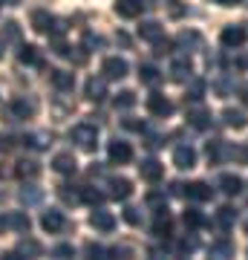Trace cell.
I'll return each instance as SVG.
<instances>
[{
  "mask_svg": "<svg viewBox=\"0 0 248 260\" xmlns=\"http://www.w3.org/2000/svg\"><path fill=\"white\" fill-rule=\"evenodd\" d=\"M179 47L182 49H202V35H199V32H182V35H179Z\"/></svg>",
  "mask_w": 248,
  "mask_h": 260,
  "instance_id": "25",
  "label": "cell"
},
{
  "mask_svg": "<svg viewBox=\"0 0 248 260\" xmlns=\"http://www.w3.org/2000/svg\"><path fill=\"white\" fill-rule=\"evenodd\" d=\"M182 188H185L182 182H173V185H170V194H173V197H182V194H185Z\"/></svg>",
  "mask_w": 248,
  "mask_h": 260,
  "instance_id": "51",
  "label": "cell"
},
{
  "mask_svg": "<svg viewBox=\"0 0 248 260\" xmlns=\"http://www.w3.org/2000/svg\"><path fill=\"white\" fill-rule=\"evenodd\" d=\"M239 3H242V6H248V0H239Z\"/></svg>",
  "mask_w": 248,
  "mask_h": 260,
  "instance_id": "55",
  "label": "cell"
},
{
  "mask_svg": "<svg viewBox=\"0 0 248 260\" xmlns=\"http://www.w3.org/2000/svg\"><path fill=\"white\" fill-rule=\"evenodd\" d=\"M147 205H150V208H165V194H159V191H150V194H147Z\"/></svg>",
  "mask_w": 248,
  "mask_h": 260,
  "instance_id": "38",
  "label": "cell"
},
{
  "mask_svg": "<svg viewBox=\"0 0 248 260\" xmlns=\"http://www.w3.org/2000/svg\"><path fill=\"white\" fill-rule=\"evenodd\" d=\"M12 113H15L18 119H32V116H35V102H29V99H15V102H12Z\"/></svg>",
  "mask_w": 248,
  "mask_h": 260,
  "instance_id": "21",
  "label": "cell"
},
{
  "mask_svg": "<svg viewBox=\"0 0 248 260\" xmlns=\"http://www.w3.org/2000/svg\"><path fill=\"white\" fill-rule=\"evenodd\" d=\"M147 110L153 113V116H159V119H165V116L173 113V102H170L167 95H162V93H153L150 99H147Z\"/></svg>",
  "mask_w": 248,
  "mask_h": 260,
  "instance_id": "3",
  "label": "cell"
},
{
  "mask_svg": "<svg viewBox=\"0 0 248 260\" xmlns=\"http://www.w3.org/2000/svg\"><path fill=\"white\" fill-rule=\"evenodd\" d=\"M145 6L147 3H141V0H116V15L119 18H138Z\"/></svg>",
  "mask_w": 248,
  "mask_h": 260,
  "instance_id": "8",
  "label": "cell"
},
{
  "mask_svg": "<svg viewBox=\"0 0 248 260\" xmlns=\"http://www.w3.org/2000/svg\"><path fill=\"white\" fill-rule=\"evenodd\" d=\"M196 249V237H182L179 240V251H193Z\"/></svg>",
  "mask_w": 248,
  "mask_h": 260,
  "instance_id": "44",
  "label": "cell"
},
{
  "mask_svg": "<svg viewBox=\"0 0 248 260\" xmlns=\"http://www.w3.org/2000/svg\"><path fill=\"white\" fill-rule=\"evenodd\" d=\"M220 191L228 197H237L239 191H242V179L237 177V174H222L220 177Z\"/></svg>",
  "mask_w": 248,
  "mask_h": 260,
  "instance_id": "15",
  "label": "cell"
},
{
  "mask_svg": "<svg viewBox=\"0 0 248 260\" xmlns=\"http://www.w3.org/2000/svg\"><path fill=\"white\" fill-rule=\"evenodd\" d=\"M127 61L124 58H119V55H113V58H104V64H101V73H104V78H110V81H121L124 75H127Z\"/></svg>",
  "mask_w": 248,
  "mask_h": 260,
  "instance_id": "2",
  "label": "cell"
},
{
  "mask_svg": "<svg viewBox=\"0 0 248 260\" xmlns=\"http://www.w3.org/2000/svg\"><path fill=\"white\" fill-rule=\"evenodd\" d=\"M191 73H193V67H191L188 58H176L173 64H170V78H173V81H188Z\"/></svg>",
  "mask_w": 248,
  "mask_h": 260,
  "instance_id": "16",
  "label": "cell"
},
{
  "mask_svg": "<svg viewBox=\"0 0 248 260\" xmlns=\"http://www.w3.org/2000/svg\"><path fill=\"white\" fill-rule=\"evenodd\" d=\"M242 102L248 104V87H245V90H242Z\"/></svg>",
  "mask_w": 248,
  "mask_h": 260,
  "instance_id": "54",
  "label": "cell"
},
{
  "mask_svg": "<svg viewBox=\"0 0 248 260\" xmlns=\"http://www.w3.org/2000/svg\"><path fill=\"white\" fill-rule=\"evenodd\" d=\"M87 254H92V257H104V254H107V249L95 246V243H87Z\"/></svg>",
  "mask_w": 248,
  "mask_h": 260,
  "instance_id": "46",
  "label": "cell"
},
{
  "mask_svg": "<svg viewBox=\"0 0 248 260\" xmlns=\"http://www.w3.org/2000/svg\"><path fill=\"white\" fill-rule=\"evenodd\" d=\"M15 174H18L20 179H35L38 174H41V168H38V162H18V168H15Z\"/></svg>",
  "mask_w": 248,
  "mask_h": 260,
  "instance_id": "28",
  "label": "cell"
},
{
  "mask_svg": "<svg viewBox=\"0 0 248 260\" xmlns=\"http://www.w3.org/2000/svg\"><path fill=\"white\" fill-rule=\"evenodd\" d=\"M188 121H191L193 127H208V124H211V113L208 110H202V107H193L191 113H188Z\"/></svg>",
  "mask_w": 248,
  "mask_h": 260,
  "instance_id": "26",
  "label": "cell"
},
{
  "mask_svg": "<svg viewBox=\"0 0 248 260\" xmlns=\"http://www.w3.org/2000/svg\"><path fill=\"white\" fill-rule=\"evenodd\" d=\"M124 220H127L130 225H138V223H141V214H138V208H124Z\"/></svg>",
  "mask_w": 248,
  "mask_h": 260,
  "instance_id": "40",
  "label": "cell"
},
{
  "mask_svg": "<svg viewBox=\"0 0 248 260\" xmlns=\"http://www.w3.org/2000/svg\"><path fill=\"white\" fill-rule=\"evenodd\" d=\"M237 67H239V70H248V55H242V58H239V61H237Z\"/></svg>",
  "mask_w": 248,
  "mask_h": 260,
  "instance_id": "52",
  "label": "cell"
},
{
  "mask_svg": "<svg viewBox=\"0 0 248 260\" xmlns=\"http://www.w3.org/2000/svg\"><path fill=\"white\" fill-rule=\"evenodd\" d=\"M52 168H55L58 174H75V168H78V162H75L73 153H58L55 159H52Z\"/></svg>",
  "mask_w": 248,
  "mask_h": 260,
  "instance_id": "18",
  "label": "cell"
},
{
  "mask_svg": "<svg viewBox=\"0 0 248 260\" xmlns=\"http://www.w3.org/2000/svg\"><path fill=\"white\" fill-rule=\"evenodd\" d=\"M185 194L191 197V200H199V203H205V200H211V197H214V191H211V185H205V182H191Z\"/></svg>",
  "mask_w": 248,
  "mask_h": 260,
  "instance_id": "22",
  "label": "cell"
},
{
  "mask_svg": "<svg viewBox=\"0 0 248 260\" xmlns=\"http://www.w3.org/2000/svg\"><path fill=\"white\" fill-rule=\"evenodd\" d=\"M107 153H110V162H119V165H124V162H130L133 159V148H130L127 142H110V148H107Z\"/></svg>",
  "mask_w": 248,
  "mask_h": 260,
  "instance_id": "6",
  "label": "cell"
},
{
  "mask_svg": "<svg viewBox=\"0 0 248 260\" xmlns=\"http://www.w3.org/2000/svg\"><path fill=\"white\" fill-rule=\"evenodd\" d=\"M52 23H55V18L49 15V12H32V29L35 32H44V35H49V29H52Z\"/></svg>",
  "mask_w": 248,
  "mask_h": 260,
  "instance_id": "17",
  "label": "cell"
},
{
  "mask_svg": "<svg viewBox=\"0 0 248 260\" xmlns=\"http://www.w3.org/2000/svg\"><path fill=\"white\" fill-rule=\"evenodd\" d=\"M69 139H73L78 148L92 150L98 145V130H95V124H75V127L69 130Z\"/></svg>",
  "mask_w": 248,
  "mask_h": 260,
  "instance_id": "1",
  "label": "cell"
},
{
  "mask_svg": "<svg viewBox=\"0 0 248 260\" xmlns=\"http://www.w3.org/2000/svg\"><path fill=\"white\" fill-rule=\"evenodd\" d=\"M165 9H167V15H170V18H185V15H188V6H185L182 0H165Z\"/></svg>",
  "mask_w": 248,
  "mask_h": 260,
  "instance_id": "32",
  "label": "cell"
},
{
  "mask_svg": "<svg viewBox=\"0 0 248 260\" xmlns=\"http://www.w3.org/2000/svg\"><path fill=\"white\" fill-rule=\"evenodd\" d=\"M52 254H55V257H73L75 249H73V246H66V243H61V246H55V249H52Z\"/></svg>",
  "mask_w": 248,
  "mask_h": 260,
  "instance_id": "41",
  "label": "cell"
},
{
  "mask_svg": "<svg viewBox=\"0 0 248 260\" xmlns=\"http://www.w3.org/2000/svg\"><path fill=\"white\" fill-rule=\"evenodd\" d=\"M104 95H107V78H87V99L101 102Z\"/></svg>",
  "mask_w": 248,
  "mask_h": 260,
  "instance_id": "14",
  "label": "cell"
},
{
  "mask_svg": "<svg viewBox=\"0 0 248 260\" xmlns=\"http://www.w3.org/2000/svg\"><path fill=\"white\" fill-rule=\"evenodd\" d=\"M81 200H87L90 205H98V203H104V194L101 191H95V188H87V191L81 194Z\"/></svg>",
  "mask_w": 248,
  "mask_h": 260,
  "instance_id": "37",
  "label": "cell"
},
{
  "mask_svg": "<svg viewBox=\"0 0 248 260\" xmlns=\"http://www.w3.org/2000/svg\"><path fill=\"white\" fill-rule=\"evenodd\" d=\"M222 121H225L228 127H234V130H242V127L248 124L245 113H242V110H234V107H228V110L222 113Z\"/></svg>",
  "mask_w": 248,
  "mask_h": 260,
  "instance_id": "20",
  "label": "cell"
},
{
  "mask_svg": "<svg viewBox=\"0 0 248 260\" xmlns=\"http://www.w3.org/2000/svg\"><path fill=\"white\" fill-rule=\"evenodd\" d=\"M217 3H222V6H234L237 0H217Z\"/></svg>",
  "mask_w": 248,
  "mask_h": 260,
  "instance_id": "53",
  "label": "cell"
},
{
  "mask_svg": "<svg viewBox=\"0 0 248 260\" xmlns=\"http://www.w3.org/2000/svg\"><path fill=\"white\" fill-rule=\"evenodd\" d=\"M138 35L145 38V41H153V44H156L159 38H162V23H156V20H145V23L138 26Z\"/></svg>",
  "mask_w": 248,
  "mask_h": 260,
  "instance_id": "23",
  "label": "cell"
},
{
  "mask_svg": "<svg viewBox=\"0 0 248 260\" xmlns=\"http://www.w3.org/2000/svg\"><path fill=\"white\" fill-rule=\"evenodd\" d=\"M49 81H52L55 90L66 93V90H73V87H75V75L66 73V70H49Z\"/></svg>",
  "mask_w": 248,
  "mask_h": 260,
  "instance_id": "9",
  "label": "cell"
},
{
  "mask_svg": "<svg viewBox=\"0 0 248 260\" xmlns=\"http://www.w3.org/2000/svg\"><path fill=\"white\" fill-rule=\"evenodd\" d=\"M0 38H3V41H20V26L15 20H6L3 29H0Z\"/></svg>",
  "mask_w": 248,
  "mask_h": 260,
  "instance_id": "33",
  "label": "cell"
},
{
  "mask_svg": "<svg viewBox=\"0 0 248 260\" xmlns=\"http://www.w3.org/2000/svg\"><path fill=\"white\" fill-rule=\"evenodd\" d=\"M214 90H217V93L222 95V99H225V95L231 93V84H225V81H220V84H214Z\"/></svg>",
  "mask_w": 248,
  "mask_h": 260,
  "instance_id": "49",
  "label": "cell"
},
{
  "mask_svg": "<svg viewBox=\"0 0 248 260\" xmlns=\"http://www.w3.org/2000/svg\"><path fill=\"white\" fill-rule=\"evenodd\" d=\"M113 104H116V110H130V107L136 104V93H133V90H121V93L113 99Z\"/></svg>",
  "mask_w": 248,
  "mask_h": 260,
  "instance_id": "29",
  "label": "cell"
},
{
  "mask_svg": "<svg viewBox=\"0 0 248 260\" xmlns=\"http://www.w3.org/2000/svg\"><path fill=\"white\" fill-rule=\"evenodd\" d=\"M138 174H141V179H147V182H159L162 174H165V168H162V162H156V159H145V162L138 165Z\"/></svg>",
  "mask_w": 248,
  "mask_h": 260,
  "instance_id": "10",
  "label": "cell"
},
{
  "mask_svg": "<svg viewBox=\"0 0 248 260\" xmlns=\"http://www.w3.org/2000/svg\"><path fill=\"white\" fill-rule=\"evenodd\" d=\"M153 52H156V55H167V52H170V41H156Z\"/></svg>",
  "mask_w": 248,
  "mask_h": 260,
  "instance_id": "47",
  "label": "cell"
},
{
  "mask_svg": "<svg viewBox=\"0 0 248 260\" xmlns=\"http://www.w3.org/2000/svg\"><path fill=\"white\" fill-rule=\"evenodd\" d=\"M124 127H130V130H145V124H141V121H136V119H124Z\"/></svg>",
  "mask_w": 248,
  "mask_h": 260,
  "instance_id": "50",
  "label": "cell"
},
{
  "mask_svg": "<svg viewBox=\"0 0 248 260\" xmlns=\"http://www.w3.org/2000/svg\"><path fill=\"white\" fill-rule=\"evenodd\" d=\"M58 194H61V200H64V203H78V200H81L75 191H69V185H61V191H58Z\"/></svg>",
  "mask_w": 248,
  "mask_h": 260,
  "instance_id": "39",
  "label": "cell"
},
{
  "mask_svg": "<svg viewBox=\"0 0 248 260\" xmlns=\"http://www.w3.org/2000/svg\"><path fill=\"white\" fill-rule=\"evenodd\" d=\"M18 61H20V64H38V47H32V44H26V47H20Z\"/></svg>",
  "mask_w": 248,
  "mask_h": 260,
  "instance_id": "34",
  "label": "cell"
},
{
  "mask_svg": "<svg viewBox=\"0 0 248 260\" xmlns=\"http://www.w3.org/2000/svg\"><path fill=\"white\" fill-rule=\"evenodd\" d=\"M228 156L239 159V162H248V148H228Z\"/></svg>",
  "mask_w": 248,
  "mask_h": 260,
  "instance_id": "43",
  "label": "cell"
},
{
  "mask_svg": "<svg viewBox=\"0 0 248 260\" xmlns=\"http://www.w3.org/2000/svg\"><path fill=\"white\" fill-rule=\"evenodd\" d=\"M234 223H237V211H234L231 205H222L220 211H217V225H220V229H231Z\"/></svg>",
  "mask_w": 248,
  "mask_h": 260,
  "instance_id": "27",
  "label": "cell"
},
{
  "mask_svg": "<svg viewBox=\"0 0 248 260\" xmlns=\"http://www.w3.org/2000/svg\"><path fill=\"white\" fill-rule=\"evenodd\" d=\"M138 81L147 84V87H156V84L162 81V73H159L153 64H141L138 67Z\"/></svg>",
  "mask_w": 248,
  "mask_h": 260,
  "instance_id": "19",
  "label": "cell"
},
{
  "mask_svg": "<svg viewBox=\"0 0 248 260\" xmlns=\"http://www.w3.org/2000/svg\"><path fill=\"white\" fill-rule=\"evenodd\" d=\"M220 41H222V47H239V44L245 41V29L242 26H225Z\"/></svg>",
  "mask_w": 248,
  "mask_h": 260,
  "instance_id": "13",
  "label": "cell"
},
{
  "mask_svg": "<svg viewBox=\"0 0 248 260\" xmlns=\"http://www.w3.org/2000/svg\"><path fill=\"white\" fill-rule=\"evenodd\" d=\"M202 90H205L202 81H193L191 84V99H202Z\"/></svg>",
  "mask_w": 248,
  "mask_h": 260,
  "instance_id": "48",
  "label": "cell"
},
{
  "mask_svg": "<svg viewBox=\"0 0 248 260\" xmlns=\"http://www.w3.org/2000/svg\"><path fill=\"white\" fill-rule=\"evenodd\" d=\"M41 225H44V232L49 234H58L61 229H64V214L55 211V208H49V211H44V217H41Z\"/></svg>",
  "mask_w": 248,
  "mask_h": 260,
  "instance_id": "7",
  "label": "cell"
},
{
  "mask_svg": "<svg viewBox=\"0 0 248 260\" xmlns=\"http://www.w3.org/2000/svg\"><path fill=\"white\" fill-rule=\"evenodd\" d=\"M182 220H185V225H191V229H196V225H202V223H205L202 214L196 211V208H188V211L182 214Z\"/></svg>",
  "mask_w": 248,
  "mask_h": 260,
  "instance_id": "36",
  "label": "cell"
},
{
  "mask_svg": "<svg viewBox=\"0 0 248 260\" xmlns=\"http://www.w3.org/2000/svg\"><path fill=\"white\" fill-rule=\"evenodd\" d=\"M107 254H110V257H130V254H133V249H130V246H113Z\"/></svg>",
  "mask_w": 248,
  "mask_h": 260,
  "instance_id": "42",
  "label": "cell"
},
{
  "mask_svg": "<svg viewBox=\"0 0 248 260\" xmlns=\"http://www.w3.org/2000/svg\"><path fill=\"white\" fill-rule=\"evenodd\" d=\"M231 254H234V243L231 240L211 243V257H231Z\"/></svg>",
  "mask_w": 248,
  "mask_h": 260,
  "instance_id": "31",
  "label": "cell"
},
{
  "mask_svg": "<svg viewBox=\"0 0 248 260\" xmlns=\"http://www.w3.org/2000/svg\"><path fill=\"white\" fill-rule=\"evenodd\" d=\"M6 225H12L15 232H29V214L26 211H12L9 217H6Z\"/></svg>",
  "mask_w": 248,
  "mask_h": 260,
  "instance_id": "24",
  "label": "cell"
},
{
  "mask_svg": "<svg viewBox=\"0 0 248 260\" xmlns=\"http://www.w3.org/2000/svg\"><path fill=\"white\" fill-rule=\"evenodd\" d=\"M90 225L98 229V232H113V229H116V217H113L110 211H101V208H98V211L90 214Z\"/></svg>",
  "mask_w": 248,
  "mask_h": 260,
  "instance_id": "11",
  "label": "cell"
},
{
  "mask_svg": "<svg viewBox=\"0 0 248 260\" xmlns=\"http://www.w3.org/2000/svg\"><path fill=\"white\" fill-rule=\"evenodd\" d=\"M205 153H208V162H214V165H220L222 156L228 153V148H222V142H208V148H205Z\"/></svg>",
  "mask_w": 248,
  "mask_h": 260,
  "instance_id": "30",
  "label": "cell"
},
{
  "mask_svg": "<svg viewBox=\"0 0 248 260\" xmlns=\"http://www.w3.org/2000/svg\"><path fill=\"white\" fill-rule=\"evenodd\" d=\"M173 165L179 168V171H191V168L196 165V150H193L191 145H179V148L173 150Z\"/></svg>",
  "mask_w": 248,
  "mask_h": 260,
  "instance_id": "4",
  "label": "cell"
},
{
  "mask_svg": "<svg viewBox=\"0 0 248 260\" xmlns=\"http://www.w3.org/2000/svg\"><path fill=\"white\" fill-rule=\"evenodd\" d=\"M84 44H87L90 49H95V47H101V38L92 35V32H87V35H84Z\"/></svg>",
  "mask_w": 248,
  "mask_h": 260,
  "instance_id": "45",
  "label": "cell"
},
{
  "mask_svg": "<svg viewBox=\"0 0 248 260\" xmlns=\"http://www.w3.org/2000/svg\"><path fill=\"white\" fill-rule=\"evenodd\" d=\"M0 55H3V49H0Z\"/></svg>",
  "mask_w": 248,
  "mask_h": 260,
  "instance_id": "56",
  "label": "cell"
},
{
  "mask_svg": "<svg viewBox=\"0 0 248 260\" xmlns=\"http://www.w3.org/2000/svg\"><path fill=\"white\" fill-rule=\"evenodd\" d=\"M18 251H20V254H32V257H38V254L44 251V246H41L38 240H23L18 246Z\"/></svg>",
  "mask_w": 248,
  "mask_h": 260,
  "instance_id": "35",
  "label": "cell"
},
{
  "mask_svg": "<svg viewBox=\"0 0 248 260\" xmlns=\"http://www.w3.org/2000/svg\"><path fill=\"white\" fill-rule=\"evenodd\" d=\"M153 234H156V237H170V234H173V217L167 214V208H159V211H156Z\"/></svg>",
  "mask_w": 248,
  "mask_h": 260,
  "instance_id": "5",
  "label": "cell"
},
{
  "mask_svg": "<svg viewBox=\"0 0 248 260\" xmlns=\"http://www.w3.org/2000/svg\"><path fill=\"white\" fill-rule=\"evenodd\" d=\"M107 185H110V197H116V200H127L133 194V182L124 177H113Z\"/></svg>",
  "mask_w": 248,
  "mask_h": 260,
  "instance_id": "12",
  "label": "cell"
}]
</instances>
